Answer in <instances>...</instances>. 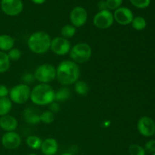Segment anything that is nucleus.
<instances>
[{
	"label": "nucleus",
	"mask_w": 155,
	"mask_h": 155,
	"mask_svg": "<svg viewBox=\"0 0 155 155\" xmlns=\"http://www.w3.org/2000/svg\"><path fill=\"white\" fill-rule=\"evenodd\" d=\"M71 96V90L69 88L61 87L55 92L54 93V101L56 102H61L68 100Z\"/></svg>",
	"instance_id": "18"
},
{
	"label": "nucleus",
	"mask_w": 155,
	"mask_h": 155,
	"mask_svg": "<svg viewBox=\"0 0 155 155\" xmlns=\"http://www.w3.org/2000/svg\"><path fill=\"white\" fill-rule=\"evenodd\" d=\"M22 80H24V82L25 83V84H28V83H33L35 80L34 75L30 73H27V74H25L22 77Z\"/></svg>",
	"instance_id": "31"
},
{
	"label": "nucleus",
	"mask_w": 155,
	"mask_h": 155,
	"mask_svg": "<svg viewBox=\"0 0 155 155\" xmlns=\"http://www.w3.org/2000/svg\"><path fill=\"white\" fill-rule=\"evenodd\" d=\"M130 1L133 6L140 9L146 8L151 4V0H130Z\"/></svg>",
	"instance_id": "29"
},
{
	"label": "nucleus",
	"mask_w": 155,
	"mask_h": 155,
	"mask_svg": "<svg viewBox=\"0 0 155 155\" xmlns=\"http://www.w3.org/2000/svg\"><path fill=\"white\" fill-rule=\"evenodd\" d=\"M113 15L114 21L117 24L123 26L130 24L134 18L133 12L127 7H120L119 8L114 11Z\"/></svg>",
	"instance_id": "13"
},
{
	"label": "nucleus",
	"mask_w": 155,
	"mask_h": 155,
	"mask_svg": "<svg viewBox=\"0 0 155 155\" xmlns=\"http://www.w3.org/2000/svg\"><path fill=\"white\" fill-rule=\"evenodd\" d=\"M11 61L7 53L0 51V74L7 72L10 68Z\"/></svg>",
	"instance_id": "21"
},
{
	"label": "nucleus",
	"mask_w": 155,
	"mask_h": 155,
	"mask_svg": "<svg viewBox=\"0 0 155 155\" xmlns=\"http://www.w3.org/2000/svg\"><path fill=\"white\" fill-rule=\"evenodd\" d=\"M74 90L78 95H86L89 92V88L87 83L84 81H77L74 83Z\"/></svg>",
	"instance_id": "23"
},
{
	"label": "nucleus",
	"mask_w": 155,
	"mask_h": 155,
	"mask_svg": "<svg viewBox=\"0 0 155 155\" xmlns=\"http://www.w3.org/2000/svg\"><path fill=\"white\" fill-rule=\"evenodd\" d=\"M88 19V14L86 9L81 6L74 8L70 14V21L75 27H81L85 25Z\"/></svg>",
	"instance_id": "10"
},
{
	"label": "nucleus",
	"mask_w": 155,
	"mask_h": 155,
	"mask_svg": "<svg viewBox=\"0 0 155 155\" xmlns=\"http://www.w3.org/2000/svg\"><path fill=\"white\" fill-rule=\"evenodd\" d=\"M32 2H33L34 4H36V5H42L43 4L44 2H45L46 0H31Z\"/></svg>",
	"instance_id": "35"
},
{
	"label": "nucleus",
	"mask_w": 155,
	"mask_h": 155,
	"mask_svg": "<svg viewBox=\"0 0 155 155\" xmlns=\"http://www.w3.org/2000/svg\"><path fill=\"white\" fill-rule=\"evenodd\" d=\"M33 75L38 82L48 84L56 78V68L50 64H43L36 68Z\"/></svg>",
	"instance_id": "6"
},
{
	"label": "nucleus",
	"mask_w": 155,
	"mask_h": 155,
	"mask_svg": "<svg viewBox=\"0 0 155 155\" xmlns=\"http://www.w3.org/2000/svg\"><path fill=\"white\" fill-rule=\"evenodd\" d=\"M154 136H155V133H154Z\"/></svg>",
	"instance_id": "39"
},
{
	"label": "nucleus",
	"mask_w": 155,
	"mask_h": 155,
	"mask_svg": "<svg viewBox=\"0 0 155 155\" xmlns=\"http://www.w3.org/2000/svg\"><path fill=\"white\" fill-rule=\"evenodd\" d=\"M48 106H49V110L51 112H52L53 114L57 113L60 110V105H59L58 103L54 101L53 102H51V104H48Z\"/></svg>",
	"instance_id": "33"
},
{
	"label": "nucleus",
	"mask_w": 155,
	"mask_h": 155,
	"mask_svg": "<svg viewBox=\"0 0 155 155\" xmlns=\"http://www.w3.org/2000/svg\"><path fill=\"white\" fill-rule=\"evenodd\" d=\"M26 143H27V146L30 147V148L33 150H38L40 149L41 145H42V140L40 137H39L38 136H34V135H32V136H28L27 138V140H26Z\"/></svg>",
	"instance_id": "20"
},
{
	"label": "nucleus",
	"mask_w": 155,
	"mask_h": 155,
	"mask_svg": "<svg viewBox=\"0 0 155 155\" xmlns=\"http://www.w3.org/2000/svg\"><path fill=\"white\" fill-rule=\"evenodd\" d=\"M76 32H77V30L74 26H73L72 24H66L62 27L61 30V34L62 37L68 39L74 37V35L76 34Z\"/></svg>",
	"instance_id": "22"
},
{
	"label": "nucleus",
	"mask_w": 155,
	"mask_h": 155,
	"mask_svg": "<svg viewBox=\"0 0 155 155\" xmlns=\"http://www.w3.org/2000/svg\"><path fill=\"white\" fill-rule=\"evenodd\" d=\"M2 11L8 16H17L22 12L24 5L21 0H2Z\"/></svg>",
	"instance_id": "9"
},
{
	"label": "nucleus",
	"mask_w": 155,
	"mask_h": 155,
	"mask_svg": "<svg viewBox=\"0 0 155 155\" xmlns=\"http://www.w3.org/2000/svg\"><path fill=\"white\" fill-rule=\"evenodd\" d=\"M80 75V68L72 60L63 61L56 68V78L61 84L64 86L74 84L78 81Z\"/></svg>",
	"instance_id": "1"
},
{
	"label": "nucleus",
	"mask_w": 155,
	"mask_h": 155,
	"mask_svg": "<svg viewBox=\"0 0 155 155\" xmlns=\"http://www.w3.org/2000/svg\"><path fill=\"white\" fill-rule=\"evenodd\" d=\"M51 39L49 35L43 31H37L32 33L27 41V45L32 52L36 54H42L50 49Z\"/></svg>",
	"instance_id": "3"
},
{
	"label": "nucleus",
	"mask_w": 155,
	"mask_h": 155,
	"mask_svg": "<svg viewBox=\"0 0 155 155\" xmlns=\"http://www.w3.org/2000/svg\"><path fill=\"white\" fill-rule=\"evenodd\" d=\"M129 154L130 155H145L146 152L145 148L139 145H131L129 148Z\"/></svg>",
	"instance_id": "26"
},
{
	"label": "nucleus",
	"mask_w": 155,
	"mask_h": 155,
	"mask_svg": "<svg viewBox=\"0 0 155 155\" xmlns=\"http://www.w3.org/2000/svg\"><path fill=\"white\" fill-rule=\"evenodd\" d=\"M137 129L142 136L150 137L155 133V122L151 117H142L138 121Z\"/></svg>",
	"instance_id": "11"
},
{
	"label": "nucleus",
	"mask_w": 155,
	"mask_h": 155,
	"mask_svg": "<svg viewBox=\"0 0 155 155\" xmlns=\"http://www.w3.org/2000/svg\"><path fill=\"white\" fill-rule=\"evenodd\" d=\"M40 149L44 155H54L58 151V143L53 138H47L42 141Z\"/></svg>",
	"instance_id": "14"
},
{
	"label": "nucleus",
	"mask_w": 155,
	"mask_h": 155,
	"mask_svg": "<svg viewBox=\"0 0 155 155\" xmlns=\"http://www.w3.org/2000/svg\"><path fill=\"white\" fill-rule=\"evenodd\" d=\"M28 155H38V154H33V153H32V154H28Z\"/></svg>",
	"instance_id": "37"
},
{
	"label": "nucleus",
	"mask_w": 155,
	"mask_h": 155,
	"mask_svg": "<svg viewBox=\"0 0 155 155\" xmlns=\"http://www.w3.org/2000/svg\"><path fill=\"white\" fill-rule=\"evenodd\" d=\"M2 145L5 148L8 150H15L19 148L21 144V137L18 133L6 132L2 137Z\"/></svg>",
	"instance_id": "12"
},
{
	"label": "nucleus",
	"mask_w": 155,
	"mask_h": 155,
	"mask_svg": "<svg viewBox=\"0 0 155 155\" xmlns=\"http://www.w3.org/2000/svg\"><path fill=\"white\" fill-rule=\"evenodd\" d=\"M69 54L73 61L77 64H83L90 59L92 50L87 43L80 42L71 47Z\"/></svg>",
	"instance_id": "4"
},
{
	"label": "nucleus",
	"mask_w": 155,
	"mask_h": 155,
	"mask_svg": "<svg viewBox=\"0 0 155 155\" xmlns=\"http://www.w3.org/2000/svg\"><path fill=\"white\" fill-rule=\"evenodd\" d=\"M30 92L31 89L30 86L25 83H21L16 85L9 90V97L12 102L22 104L30 99Z\"/></svg>",
	"instance_id": "5"
},
{
	"label": "nucleus",
	"mask_w": 155,
	"mask_h": 155,
	"mask_svg": "<svg viewBox=\"0 0 155 155\" xmlns=\"http://www.w3.org/2000/svg\"><path fill=\"white\" fill-rule=\"evenodd\" d=\"M152 155H155V152L154 153H153V154Z\"/></svg>",
	"instance_id": "38"
},
{
	"label": "nucleus",
	"mask_w": 155,
	"mask_h": 155,
	"mask_svg": "<svg viewBox=\"0 0 155 155\" xmlns=\"http://www.w3.org/2000/svg\"><path fill=\"white\" fill-rule=\"evenodd\" d=\"M105 3L109 11H115L121 7L123 0H105Z\"/></svg>",
	"instance_id": "27"
},
{
	"label": "nucleus",
	"mask_w": 155,
	"mask_h": 155,
	"mask_svg": "<svg viewBox=\"0 0 155 155\" xmlns=\"http://www.w3.org/2000/svg\"><path fill=\"white\" fill-rule=\"evenodd\" d=\"M114 15L108 9L99 11L93 18V24L100 30H106L114 24Z\"/></svg>",
	"instance_id": "7"
},
{
	"label": "nucleus",
	"mask_w": 155,
	"mask_h": 155,
	"mask_svg": "<svg viewBox=\"0 0 155 155\" xmlns=\"http://www.w3.org/2000/svg\"><path fill=\"white\" fill-rule=\"evenodd\" d=\"M54 90L50 85L39 83L30 92V100L38 106L48 105L54 101Z\"/></svg>",
	"instance_id": "2"
},
{
	"label": "nucleus",
	"mask_w": 155,
	"mask_h": 155,
	"mask_svg": "<svg viewBox=\"0 0 155 155\" xmlns=\"http://www.w3.org/2000/svg\"><path fill=\"white\" fill-rule=\"evenodd\" d=\"M15 39L8 34L0 35V50L1 51H10L14 48Z\"/></svg>",
	"instance_id": "17"
},
{
	"label": "nucleus",
	"mask_w": 155,
	"mask_h": 155,
	"mask_svg": "<svg viewBox=\"0 0 155 155\" xmlns=\"http://www.w3.org/2000/svg\"><path fill=\"white\" fill-rule=\"evenodd\" d=\"M9 95V89L6 86L0 84V98H5Z\"/></svg>",
	"instance_id": "32"
},
{
	"label": "nucleus",
	"mask_w": 155,
	"mask_h": 155,
	"mask_svg": "<svg viewBox=\"0 0 155 155\" xmlns=\"http://www.w3.org/2000/svg\"><path fill=\"white\" fill-rule=\"evenodd\" d=\"M18 123L12 115H5L0 117V128L5 132H13L18 128Z\"/></svg>",
	"instance_id": "15"
},
{
	"label": "nucleus",
	"mask_w": 155,
	"mask_h": 155,
	"mask_svg": "<svg viewBox=\"0 0 155 155\" xmlns=\"http://www.w3.org/2000/svg\"><path fill=\"white\" fill-rule=\"evenodd\" d=\"M145 152L150 153V154H153L155 152V139H151L147 142L145 143Z\"/></svg>",
	"instance_id": "30"
},
{
	"label": "nucleus",
	"mask_w": 155,
	"mask_h": 155,
	"mask_svg": "<svg viewBox=\"0 0 155 155\" xmlns=\"http://www.w3.org/2000/svg\"><path fill=\"white\" fill-rule=\"evenodd\" d=\"M50 49L54 54L59 56L66 55L70 53L71 49V45L69 40L62 36H58L51 39Z\"/></svg>",
	"instance_id": "8"
},
{
	"label": "nucleus",
	"mask_w": 155,
	"mask_h": 155,
	"mask_svg": "<svg viewBox=\"0 0 155 155\" xmlns=\"http://www.w3.org/2000/svg\"><path fill=\"white\" fill-rule=\"evenodd\" d=\"M131 24L133 28L136 30H138V31L143 30L144 29H145V27L147 26L146 20L143 17L141 16L134 17Z\"/></svg>",
	"instance_id": "24"
},
{
	"label": "nucleus",
	"mask_w": 155,
	"mask_h": 155,
	"mask_svg": "<svg viewBox=\"0 0 155 155\" xmlns=\"http://www.w3.org/2000/svg\"><path fill=\"white\" fill-rule=\"evenodd\" d=\"M54 115L50 110H45L40 114V122L45 124H50L54 122Z\"/></svg>",
	"instance_id": "25"
},
{
	"label": "nucleus",
	"mask_w": 155,
	"mask_h": 155,
	"mask_svg": "<svg viewBox=\"0 0 155 155\" xmlns=\"http://www.w3.org/2000/svg\"><path fill=\"white\" fill-rule=\"evenodd\" d=\"M24 118L29 124L35 125L40 123V114L32 107H27L24 110Z\"/></svg>",
	"instance_id": "16"
},
{
	"label": "nucleus",
	"mask_w": 155,
	"mask_h": 155,
	"mask_svg": "<svg viewBox=\"0 0 155 155\" xmlns=\"http://www.w3.org/2000/svg\"><path fill=\"white\" fill-rule=\"evenodd\" d=\"M98 8L99 9V11H102V10H106L107 8V6H106V3L105 1H101L98 5Z\"/></svg>",
	"instance_id": "34"
},
{
	"label": "nucleus",
	"mask_w": 155,
	"mask_h": 155,
	"mask_svg": "<svg viewBox=\"0 0 155 155\" xmlns=\"http://www.w3.org/2000/svg\"><path fill=\"white\" fill-rule=\"evenodd\" d=\"M11 61H17L21 58V51L17 48H13L7 53Z\"/></svg>",
	"instance_id": "28"
},
{
	"label": "nucleus",
	"mask_w": 155,
	"mask_h": 155,
	"mask_svg": "<svg viewBox=\"0 0 155 155\" xmlns=\"http://www.w3.org/2000/svg\"><path fill=\"white\" fill-rule=\"evenodd\" d=\"M12 107V101L8 97L0 98V117L8 114Z\"/></svg>",
	"instance_id": "19"
},
{
	"label": "nucleus",
	"mask_w": 155,
	"mask_h": 155,
	"mask_svg": "<svg viewBox=\"0 0 155 155\" xmlns=\"http://www.w3.org/2000/svg\"><path fill=\"white\" fill-rule=\"evenodd\" d=\"M61 155H74V154H71V153H70V152H65V153H63V154H61Z\"/></svg>",
	"instance_id": "36"
}]
</instances>
